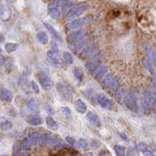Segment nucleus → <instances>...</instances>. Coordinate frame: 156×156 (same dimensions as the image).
I'll return each instance as SVG.
<instances>
[{
    "instance_id": "obj_1",
    "label": "nucleus",
    "mask_w": 156,
    "mask_h": 156,
    "mask_svg": "<svg viewBox=\"0 0 156 156\" xmlns=\"http://www.w3.org/2000/svg\"><path fill=\"white\" fill-rule=\"evenodd\" d=\"M27 140L30 144H35L39 146H43L47 144L48 138L45 134L39 133V132H32V133L28 136Z\"/></svg>"
},
{
    "instance_id": "obj_2",
    "label": "nucleus",
    "mask_w": 156,
    "mask_h": 156,
    "mask_svg": "<svg viewBox=\"0 0 156 156\" xmlns=\"http://www.w3.org/2000/svg\"><path fill=\"white\" fill-rule=\"evenodd\" d=\"M87 39L86 37V32L83 29H79V30L73 31L70 33L69 35L67 36V41L70 44V46L76 45V44H79L83 41H85Z\"/></svg>"
},
{
    "instance_id": "obj_3",
    "label": "nucleus",
    "mask_w": 156,
    "mask_h": 156,
    "mask_svg": "<svg viewBox=\"0 0 156 156\" xmlns=\"http://www.w3.org/2000/svg\"><path fill=\"white\" fill-rule=\"evenodd\" d=\"M101 86L104 88H109V89L115 91L118 88V79L112 74H107L104 78V80L101 81Z\"/></svg>"
},
{
    "instance_id": "obj_4",
    "label": "nucleus",
    "mask_w": 156,
    "mask_h": 156,
    "mask_svg": "<svg viewBox=\"0 0 156 156\" xmlns=\"http://www.w3.org/2000/svg\"><path fill=\"white\" fill-rule=\"evenodd\" d=\"M87 5L86 4H79V5H76V6H73L71 7V9L66 14V20H69L72 18H75L77 16H80V15L85 11L87 9Z\"/></svg>"
},
{
    "instance_id": "obj_5",
    "label": "nucleus",
    "mask_w": 156,
    "mask_h": 156,
    "mask_svg": "<svg viewBox=\"0 0 156 156\" xmlns=\"http://www.w3.org/2000/svg\"><path fill=\"white\" fill-rule=\"evenodd\" d=\"M92 21L91 17H84V18H80V19H76L73 20L70 23H67V27L72 30H76V29L82 27L83 26H85L86 23H89Z\"/></svg>"
},
{
    "instance_id": "obj_6",
    "label": "nucleus",
    "mask_w": 156,
    "mask_h": 156,
    "mask_svg": "<svg viewBox=\"0 0 156 156\" xmlns=\"http://www.w3.org/2000/svg\"><path fill=\"white\" fill-rule=\"evenodd\" d=\"M37 77H38V80H39V83H40L41 87L43 88L44 90H50L52 86H53V83H52V80L51 78L49 77L45 72H39L37 74Z\"/></svg>"
},
{
    "instance_id": "obj_7",
    "label": "nucleus",
    "mask_w": 156,
    "mask_h": 156,
    "mask_svg": "<svg viewBox=\"0 0 156 156\" xmlns=\"http://www.w3.org/2000/svg\"><path fill=\"white\" fill-rule=\"evenodd\" d=\"M125 101V105L128 107V108L132 111H136L138 110V101H136V96H133L132 94H129L125 97L124 99Z\"/></svg>"
},
{
    "instance_id": "obj_8",
    "label": "nucleus",
    "mask_w": 156,
    "mask_h": 156,
    "mask_svg": "<svg viewBox=\"0 0 156 156\" xmlns=\"http://www.w3.org/2000/svg\"><path fill=\"white\" fill-rule=\"evenodd\" d=\"M98 104H99L102 108L105 109H108L110 110L112 108V106H113V102H112V101L109 99L108 97H106L105 95H99L98 96Z\"/></svg>"
},
{
    "instance_id": "obj_9",
    "label": "nucleus",
    "mask_w": 156,
    "mask_h": 156,
    "mask_svg": "<svg viewBox=\"0 0 156 156\" xmlns=\"http://www.w3.org/2000/svg\"><path fill=\"white\" fill-rule=\"evenodd\" d=\"M57 89L58 93H60L63 98H66V100H70L72 98V90L70 87L62 85V84H58Z\"/></svg>"
},
{
    "instance_id": "obj_10",
    "label": "nucleus",
    "mask_w": 156,
    "mask_h": 156,
    "mask_svg": "<svg viewBox=\"0 0 156 156\" xmlns=\"http://www.w3.org/2000/svg\"><path fill=\"white\" fill-rule=\"evenodd\" d=\"M99 58H93L92 60L87 63L86 65V68H87V70L89 71L90 73H94L96 70H97V68L99 67Z\"/></svg>"
},
{
    "instance_id": "obj_11",
    "label": "nucleus",
    "mask_w": 156,
    "mask_h": 156,
    "mask_svg": "<svg viewBox=\"0 0 156 156\" xmlns=\"http://www.w3.org/2000/svg\"><path fill=\"white\" fill-rule=\"evenodd\" d=\"M27 108L29 110L34 112V113H37V112L40 110V106H39V104H38L35 99L28 100L27 102Z\"/></svg>"
},
{
    "instance_id": "obj_12",
    "label": "nucleus",
    "mask_w": 156,
    "mask_h": 156,
    "mask_svg": "<svg viewBox=\"0 0 156 156\" xmlns=\"http://www.w3.org/2000/svg\"><path fill=\"white\" fill-rule=\"evenodd\" d=\"M87 118H88V120L90 121L91 124H93L96 127H100L101 124V120H100V117L98 116L96 113H94V112H88V113H87Z\"/></svg>"
},
{
    "instance_id": "obj_13",
    "label": "nucleus",
    "mask_w": 156,
    "mask_h": 156,
    "mask_svg": "<svg viewBox=\"0 0 156 156\" xmlns=\"http://www.w3.org/2000/svg\"><path fill=\"white\" fill-rule=\"evenodd\" d=\"M47 55H48L49 61H50V62L53 63V65L58 66V65H60V63H61L60 57H58V53H57V52H53V51H51V50H49Z\"/></svg>"
},
{
    "instance_id": "obj_14",
    "label": "nucleus",
    "mask_w": 156,
    "mask_h": 156,
    "mask_svg": "<svg viewBox=\"0 0 156 156\" xmlns=\"http://www.w3.org/2000/svg\"><path fill=\"white\" fill-rule=\"evenodd\" d=\"M107 72V66H100L95 71V78L97 80H101Z\"/></svg>"
},
{
    "instance_id": "obj_15",
    "label": "nucleus",
    "mask_w": 156,
    "mask_h": 156,
    "mask_svg": "<svg viewBox=\"0 0 156 156\" xmlns=\"http://www.w3.org/2000/svg\"><path fill=\"white\" fill-rule=\"evenodd\" d=\"M145 51H146V56H147L146 60H147L152 66H155V63H156V53L150 48H145Z\"/></svg>"
},
{
    "instance_id": "obj_16",
    "label": "nucleus",
    "mask_w": 156,
    "mask_h": 156,
    "mask_svg": "<svg viewBox=\"0 0 156 156\" xmlns=\"http://www.w3.org/2000/svg\"><path fill=\"white\" fill-rule=\"evenodd\" d=\"M75 108H76V110L78 112H79V113L84 114V113H86V111H87V105L82 100L78 99L75 101Z\"/></svg>"
},
{
    "instance_id": "obj_17",
    "label": "nucleus",
    "mask_w": 156,
    "mask_h": 156,
    "mask_svg": "<svg viewBox=\"0 0 156 156\" xmlns=\"http://www.w3.org/2000/svg\"><path fill=\"white\" fill-rule=\"evenodd\" d=\"M0 98H1L2 101H6V102H10V101H12V100H13V95L9 90L2 89L1 92H0Z\"/></svg>"
},
{
    "instance_id": "obj_18",
    "label": "nucleus",
    "mask_w": 156,
    "mask_h": 156,
    "mask_svg": "<svg viewBox=\"0 0 156 156\" xmlns=\"http://www.w3.org/2000/svg\"><path fill=\"white\" fill-rule=\"evenodd\" d=\"M0 18H1L3 21H8V20L11 18V10L9 7L4 6L0 9Z\"/></svg>"
},
{
    "instance_id": "obj_19",
    "label": "nucleus",
    "mask_w": 156,
    "mask_h": 156,
    "mask_svg": "<svg viewBox=\"0 0 156 156\" xmlns=\"http://www.w3.org/2000/svg\"><path fill=\"white\" fill-rule=\"evenodd\" d=\"M44 27H45L48 29V30L50 31V33L52 34V35H53L54 37H55V38L57 39V40L61 41V42L62 41V39L61 35H60V34H58V32L56 30V29L51 26V24H49L48 23H44Z\"/></svg>"
},
{
    "instance_id": "obj_20",
    "label": "nucleus",
    "mask_w": 156,
    "mask_h": 156,
    "mask_svg": "<svg viewBox=\"0 0 156 156\" xmlns=\"http://www.w3.org/2000/svg\"><path fill=\"white\" fill-rule=\"evenodd\" d=\"M28 122L31 125L38 126V125H41L42 124L43 120L41 118V116H39L37 114H33V115H30V116L28 117Z\"/></svg>"
},
{
    "instance_id": "obj_21",
    "label": "nucleus",
    "mask_w": 156,
    "mask_h": 156,
    "mask_svg": "<svg viewBox=\"0 0 156 156\" xmlns=\"http://www.w3.org/2000/svg\"><path fill=\"white\" fill-rule=\"evenodd\" d=\"M19 85L21 87V89L23 90L26 93H28V89H29V84L27 81V76H22L21 79L19 81Z\"/></svg>"
},
{
    "instance_id": "obj_22",
    "label": "nucleus",
    "mask_w": 156,
    "mask_h": 156,
    "mask_svg": "<svg viewBox=\"0 0 156 156\" xmlns=\"http://www.w3.org/2000/svg\"><path fill=\"white\" fill-rule=\"evenodd\" d=\"M46 124L48 126V128L49 129H51V130H54V131H56L58 129V125L57 122L54 120L51 116H48L47 118H46Z\"/></svg>"
},
{
    "instance_id": "obj_23",
    "label": "nucleus",
    "mask_w": 156,
    "mask_h": 156,
    "mask_svg": "<svg viewBox=\"0 0 156 156\" xmlns=\"http://www.w3.org/2000/svg\"><path fill=\"white\" fill-rule=\"evenodd\" d=\"M61 141H62V140L58 135H51L48 138V143L50 144L51 145H55L56 146L58 144H60Z\"/></svg>"
},
{
    "instance_id": "obj_24",
    "label": "nucleus",
    "mask_w": 156,
    "mask_h": 156,
    "mask_svg": "<svg viewBox=\"0 0 156 156\" xmlns=\"http://www.w3.org/2000/svg\"><path fill=\"white\" fill-rule=\"evenodd\" d=\"M37 39L41 44H43V45L47 44L49 41V37L47 35V33H45V32H39L37 34Z\"/></svg>"
},
{
    "instance_id": "obj_25",
    "label": "nucleus",
    "mask_w": 156,
    "mask_h": 156,
    "mask_svg": "<svg viewBox=\"0 0 156 156\" xmlns=\"http://www.w3.org/2000/svg\"><path fill=\"white\" fill-rule=\"evenodd\" d=\"M12 123L9 120H2V122H0V128L3 131H9L12 129Z\"/></svg>"
},
{
    "instance_id": "obj_26",
    "label": "nucleus",
    "mask_w": 156,
    "mask_h": 156,
    "mask_svg": "<svg viewBox=\"0 0 156 156\" xmlns=\"http://www.w3.org/2000/svg\"><path fill=\"white\" fill-rule=\"evenodd\" d=\"M18 44L17 43H6L5 44V50L8 53H13L18 49Z\"/></svg>"
},
{
    "instance_id": "obj_27",
    "label": "nucleus",
    "mask_w": 156,
    "mask_h": 156,
    "mask_svg": "<svg viewBox=\"0 0 156 156\" xmlns=\"http://www.w3.org/2000/svg\"><path fill=\"white\" fill-rule=\"evenodd\" d=\"M114 150L116 152V155L117 156H125V147L124 146H122L120 144H116L114 146Z\"/></svg>"
},
{
    "instance_id": "obj_28",
    "label": "nucleus",
    "mask_w": 156,
    "mask_h": 156,
    "mask_svg": "<svg viewBox=\"0 0 156 156\" xmlns=\"http://www.w3.org/2000/svg\"><path fill=\"white\" fill-rule=\"evenodd\" d=\"M60 10H58V8L57 7H53L51 8L50 10V17L54 20H57L60 18Z\"/></svg>"
},
{
    "instance_id": "obj_29",
    "label": "nucleus",
    "mask_w": 156,
    "mask_h": 156,
    "mask_svg": "<svg viewBox=\"0 0 156 156\" xmlns=\"http://www.w3.org/2000/svg\"><path fill=\"white\" fill-rule=\"evenodd\" d=\"M30 144H29V141L27 140V139H24L22 140L21 144H20V149L21 150H30Z\"/></svg>"
},
{
    "instance_id": "obj_30",
    "label": "nucleus",
    "mask_w": 156,
    "mask_h": 156,
    "mask_svg": "<svg viewBox=\"0 0 156 156\" xmlns=\"http://www.w3.org/2000/svg\"><path fill=\"white\" fill-rule=\"evenodd\" d=\"M73 74L76 77V79L78 81H81L82 78H83V71L81 70V68L79 67H75L74 69H73Z\"/></svg>"
},
{
    "instance_id": "obj_31",
    "label": "nucleus",
    "mask_w": 156,
    "mask_h": 156,
    "mask_svg": "<svg viewBox=\"0 0 156 156\" xmlns=\"http://www.w3.org/2000/svg\"><path fill=\"white\" fill-rule=\"evenodd\" d=\"M136 148L139 151H141V152H145V151H147V149H148V145L145 143H139L138 144H136Z\"/></svg>"
},
{
    "instance_id": "obj_32",
    "label": "nucleus",
    "mask_w": 156,
    "mask_h": 156,
    "mask_svg": "<svg viewBox=\"0 0 156 156\" xmlns=\"http://www.w3.org/2000/svg\"><path fill=\"white\" fill-rule=\"evenodd\" d=\"M63 58H65V61L66 63H69V65H71V63L73 62V58H72V55L70 53L68 52H65L63 53Z\"/></svg>"
},
{
    "instance_id": "obj_33",
    "label": "nucleus",
    "mask_w": 156,
    "mask_h": 156,
    "mask_svg": "<svg viewBox=\"0 0 156 156\" xmlns=\"http://www.w3.org/2000/svg\"><path fill=\"white\" fill-rule=\"evenodd\" d=\"M78 146H79L80 148L86 150V149H88V146H89V144H88L86 140L81 139V140H79V141H78Z\"/></svg>"
},
{
    "instance_id": "obj_34",
    "label": "nucleus",
    "mask_w": 156,
    "mask_h": 156,
    "mask_svg": "<svg viewBox=\"0 0 156 156\" xmlns=\"http://www.w3.org/2000/svg\"><path fill=\"white\" fill-rule=\"evenodd\" d=\"M144 66L146 67V69H147V70L151 73V74H153V66L151 65V63H150L147 60H146V58L144 61Z\"/></svg>"
},
{
    "instance_id": "obj_35",
    "label": "nucleus",
    "mask_w": 156,
    "mask_h": 156,
    "mask_svg": "<svg viewBox=\"0 0 156 156\" xmlns=\"http://www.w3.org/2000/svg\"><path fill=\"white\" fill-rule=\"evenodd\" d=\"M30 85H31V88H32V90L34 91V93H36V94H38V93H39V87L37 86V84L35 83V81H31Z\"/></svg>"
},
{
    "instance_id": "obj_36",
    "label": "nucleus",
    "mask_w": 156,
    "mask_h": 156,
    "mask_svg": "<svg viewBox=\"0 0 156 156\" xmlns=\"http://www.w3.org/2000/svg\"><path fill=\"white\" fill-rule=\"evenodd\" d=\"M66 143L68 144H70V145H74L75 144V140L73 138H71V136H66Z\"/></svg>"
},
{
    "instance_id": "obj_37",
    "label": "nucleus",
    "mask_w": 156,
    "mask_h": 156,
    "mask_svg": "<svg viewBox=\"0 0 156 156\" xmlns=\"http://www.w3.org/2000/svg\"><path fill=\"white\" fill-rule=\"evenodd\" d=\"M99 156H111V153L109 152L108 150H106V149H102L100 151V154Z\"/></svg>"
},
{
    "instance_id": "obj_38",
    "label": "nucleus",
    "mask_w": 156,
    "mask_h": 156,
    "mask_svg": "<svg viewBox=\"0 0 156 156\" xmlns=\"http://www.w3.org/2000/svg\"><path fill=\"white\" fill-rule=\"evenodd\" d=\"M51 51L58 53V48L57 44H56L55 42H52V43H51Z\"/></svg>"
},
{
    "instance_id": "obj_39",
    "label": "nucleus",
    "mask_w": 156,
    "mask_h": 156,
    "mask_svg": "<svg viewBox=\"0 0 156 156\" xmlns=\"http://www.w3.org/2000/svg\"><path fill=\"white\" fill-rule=\"evenodd\" d=\"M19 156H30V153L28 150H21L19 152Z\"/></svg>"
},
{
    "instance_id": "obj_40",
    "label": "nucleus",
    "mask_w": 156,
    "mask_h": 156,
    "mask_svg": "<svg viewBox=\"0 0 156 156\" xmlns=\"http://www.w3.org/2000/svg\"><path fill=\"white\" fill-rule=\"evenodd\" d=\"M61 147H62V148H66V145L65 144H62V141L60 144H58L57 145H56V149H61Z\"/></svg>"
},
{
    "instance_id": "obj_41",
    "label": "nucleus",
    "mask_w": 156,
    "mask_h": 156,
    "mask_svg": "<svg viewBox=\"0 0 156 156\" xmlns=\"http://www.w3.org/2000/svg\"><path fill=\"white\" fill-rule=\"evenodd\" d=\"M144 156H156L152 151H150V150H147V151H145V152H144Z\"/></svg>"
},
{
    "instance_id": "obj_42",
    "label": "nucleus",
    "mask_w": 156,
    "mask_h": 156,
    "mask_svg": "<svg viewBox=\"0 0 156 156\" xmlns=\"http://www.w3.org/2000/svg\"><path fill=\"white\" fill-rule=\"evenodd\" d=\"M62 111H65L66 113V116H68L70 114V110L69 108H67V107H62Z\"/></svg>"
},
{
    "instance_id": "obj_43",
    "label": "nucleus",
    "mask_w": 156,
    "mask_h": 156,
    "mask_svg": "<svg viewBox=\"0 0 156 156\" xmlns=\"http://www.w3.org/2000/svg\"><path fill=\"white\" fill-rule=\"evenodd\" d=\"M4 63H5V58L2 55H0V66H3Z\"/></svg>"
},
{
    "instance_id": "obj_44",
    "label": "nucleus",
    "mask_w": 156,
    "mask_h": 156,
    "mask_svg": "<svg viewBox=\"0 0 156 156\" xmlns=\"http://www.w3.org/2000/svg\"><path fill=\"white\" fill-rule=\"evenodd\" d=\"M4 39H5V38H4V36L2 35L1 33H0V43H2V42L4 41Z\"/></svg>"
},
{
    "instance_id": "obj_45",
    "label": "nucleus",
    "mask_w": 156,
    "mask_h": 156,
    "mask_svg": "<svg viewBox=\"0 0 156 156\" xmlns=\"http://www.w3.org/2000/svg\"><path fill=\"white\" fill-rule=\"evenodd\" d=\"M1 139H2V136H1V135H0V140H1Z\"/></svg>"
},
{
    "instance_id": "obj_46",
    "label": "nucleus",
    "mask_w": 156,
    "mask_h": 156,
    "mask_svg": "<svg viewBox=\"0 0 156 156\" xmlns=\"http://www.w3.org/2000/svg\"><path fill=\"white\" fill-rule=\"evenodd\" d=\"M0 53H1V48H0Z\"/></svg>"
},
{
    "instance_id": "obj_47",
    "label": "nucleus",
    "mask_w": 156,
    "mask_h": 156,
    "mask_svg": "<svg viewBox=\"0 0 156 156\" xmlns=\"http://www.w3.org/2000/svg\"><path fill=\"white\" fill-rule=\"evenodd\" d=\"M1 156H7V155H1Z\"/></svg>"
}]
</instances>
